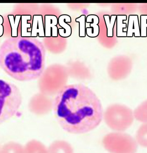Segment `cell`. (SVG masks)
Instances as JSON below:
<instances>
[{
    "label": "cell",
    "mask_w": 147,
    "mask_h": 153,
    "mask_svg": "<svg viewBox=\"0 0 147 153\" xmlns=\"http://www.w3.org/2000/svg\"><path fill=\"white\" fill-rule=\"evenodd\" d=\"M104 148L111 153H135L137 145L130 135L122 132H113L103 139Z\"/></svg>",
    "instance_id": "obj_5"
},
{
    "label": "cell",
    "mask_w": 147,
    "mask_h": 153,
    "mask_svg": "<svg viewBox=\"0 0 147 153\" xmlns=\"http://www.w3.org/2000/svg\"><path fill=\"white\" fill-rule=\"evenodd\" d=\"M133 115L137 120L147 123V100L141 103L135 109Z\"/></svg>",
    "instance_id": "obj_10"
},
{
    "label": "cell",
    "mask_w": 147,
    "mask_h": 153,
    "mask_svg": "<svg viewBox=\"0 0 147 153\" xmlns=\"http://www.w3.org/2000/svg\"><path fill=\"white\" fill-rule=\"evenodd\" d=\"M22 102V95L18 87L0 79V125L17 113Z\"/></svg>",
    "instance_id": "obj_3"
},
{
    "label": "cell",
    "mask_w": 147,
    "mask_h": 153,
    "mask_svg": "<svg viewBox=\"0 0 147 153\" xmlns=\"http://www.w3.org/2000/svg\"><path fill=\"white\" fill-rule=\"evenodd\" d=\"M0 153H24V147L17 142L10 141L0 148Z\"/></svg>",
    "instance_id": "obj_9"
},
{
    "label": "cell",
    "mask_w": 147,
    "mask_h": 153,
    "mask_svg": "<svg viewBox=\"0 0 147 153\" xmlns=\"http://www.w3.org/2000/svg\"><path fill=\"white\" fill-rule=\"evenodd\" d=\"M52 108L53 101L43 95L36 96L29 102L30 111L37 115H46L52 110Z\"/></svg>",
    "instance_id": "obj_6"
},
{
    "label": "cell",
    "mask_w": 147,
    "mask_h": 153,
    "mask_svg": "<svg viewBox=\"0 0 147 153\" xmlns=\"http://www.w3.org/2000/svg\"><path fill=\"white\" fill-rule=\"evenodd\" d=\"M24 153H48V149L40 141L32 140L24 147Z\"/></svg>",
    "instance_id": "obj_8"
},
{
    "label": "cell",
    "mask_w": 147,
    "mask_h": 153,
    "mask_svg": "<svg viewBox=\"0 0 147 153\" xmlns=\"http://www.w3.org/2000/svg\"><path fill=\"white\" fill-rule=\"evenodd\" d=\"M48 153H74V151L71 145L66 141L58 140L50 145Z\"/></svg>",
    "instance_id": "obj_7"
},
{
    "label": "cell",
    "mask_w": 147,
    "mask_h": 153,
    "mask_svg": "<svg viewBox=\"0 0 147 153\" xmlns=\"http://www.w3.org/2000/svg\"><path fill=\"white\" fill-rule=\"evenodd\" d=\"M53 109L61 127L69 133L76 134L94 129L103 117L98 97L91 89L82 84L63 87L56 94Z\"/></svg>",
    "instance_id": "obj_1"
},
{
    "label": "cell",
    "mask_w": 147,
    "mask_h": 153,
    "mask_svg": "<svg viewBox=\"0 0 147 153\" xmlns=\"http://www.w3.org/2000/svg\"><path fill=\"white\" fill-rule=\"evenodd\" d=\"M103 117L110 128L119 131L128 128L132 124L134 119L131 109L125 105L118 104L109 105L105 110Z\"/></svg>",
    "instance_id": "obj_4"
},
{
    "label": "cell",
    "mask_w": 147,
    "mask_h": 153,
    "mask_svg": "<svg viewBox=\"0 0 147 153\" xmlns=\"http://www.w3.org/2000/svg\"><path fill=\"white\" fill-rule=\"evenodd\" d=\"M136 139L140 145L147 147V123L140 127L136 134Z\"/></svg>",
    "instance_id": "obj_11"
},
{
    "label": "cell",
    "mask_w": 147,
    "mask_h": 153,
    "mask_svg": "<svg viewBox=\"0 0 147 153\" xmlns=\"http://www.w3.org/2000/svg\"><path fill=\"white\" fill-rule=\"evenodd\" d=\"M45 62L44 45L35 38L10 37L0 46V67L16 81H29L40 77Z\"/></svg>",
    "instance_id": "obj_2"
}]
</instances>
